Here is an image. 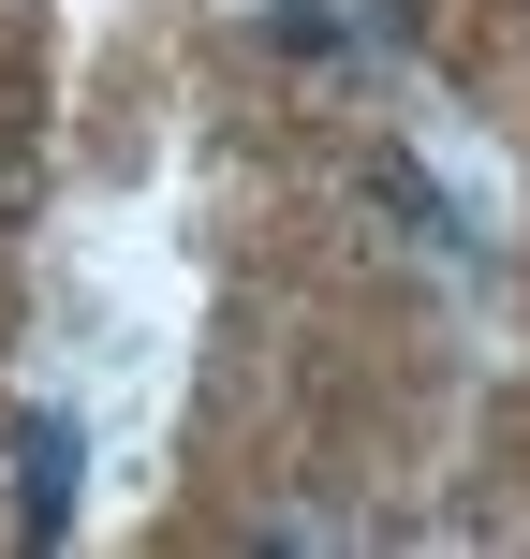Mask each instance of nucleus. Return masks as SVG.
I'll use <instances>...</instances> for the list:
<instances>
[{
    "label": "nucleus",
    "mask_w": 530,
    "mask_h": 559,
    "mask_svg": "<svg viewBox=\"0 0 530 559\" xmlns=\"http://www.w3.org/2000/svg\"><path fill=\"white\" fill-rule=\"evenodd\" d=\"M15 531H30V545L74 531V427H59V413L15 427Z\"/></svg>",
    "instance_id": "1"
}]
</instances>
